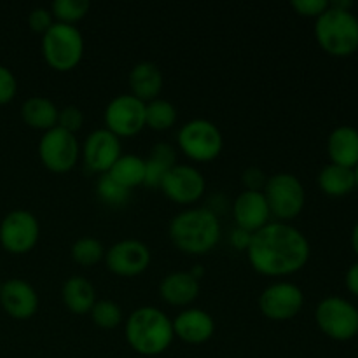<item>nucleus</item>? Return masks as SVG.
I'll list each match as a JSON object with an SVG mask.
<instances>
[{"mask_svg": "<svg viewBox=\"0 0 358 358\" xmlns=\"http://www.w3.org/2000/svg\"><path fill=\"white\" fill-rule=\"evenodd\" d=\"M41 238V224L28 210H13L0 222V245L14 255L34 250Z\"/></svg>", "mask_w": 358, "mask_h": 358, "instance_id": "10", "label": "nucleus"}, {"mask_svg": "<svg viewBox=\"0 0 358 358\" xmlns=\"http://www.w3.org/2000/svg\"><path fill=\"white\" fill-rule=\"evenodd\" d=\"M112 178L128 191L143 185L145 180V159L135 154H122L108 171Z\"/></svg>", "mask_w": 358, "mask_h": 358, "instance_id": "26", "label": "nucleus"}, {"mask_svg": "<svg viewBox=\"0 0 358 358\" xmlns=\"http://www.w3.org/2000/svg\"><path fill=\"white\" fill-rule=\"evenodd\" d=\"M105 247L100 240L93 236L79 238L72 245V259L83 268H91L105 259Z\"/></svg>", "mask_w": 358, "mask_h": 358, "instance_id": "28", "label": "nucleus"}, {"mask_svg": "<svg viewBox=\"0 0 358 358\" xmlns=\"http://www.w3.org/2000/svg\"><path fill=\"white\" fill-rule=\"evenodd\" d=\"M105 129L117 138L135 136L145 128V103L133 94H119L105 108Z\"/></svg>", "mask_w": 358, "mask_h": 358, "instance_id": "11", "label": "nucleus"}, {"mask_svg": "<svg viewBox=\"0 0 358 358\" xmlns=\"http://www.w3.org/2000/svg\"><path fill=\"white\" fill-rule=\"evenodd\" d=\"M59 108L44 96H31L21 105V117L31 129L49 131L58 124Z\"/></svg>", "mask_w": 358, "mask_h": 358, "instance_id": "24", "label": "nucleus"}, {"mask_svg": "<svg viewBox=\"0 0 358 358\" xmlns=\"http://www.w3.org/2000/svg\"><path fill=\"white\" fill-rule=\"evenodd\" d=\"M80 149L77 136L62 128H52L38 140V157L51 173H69L79 161Z\"/></svg>", "mask_w": 358, "mask_h": 358, "instance_id": "9", "label": "nucleus"}, {"mask_svg": "<svg viewBox=\"0 0 358 358\" xmlns=\"http://www.w3.org/2000/svg\"><path fill=\"white\" fill-rule=\"evenodd\" d=\"M331 7H336V9L341 10H352L353 2L352 0H334V2H331Z\"/></svg>", "mask_w": 358, "mask_h": 358, "instance_id": "39", "label": "nucleus"}, {"mask_svg": "<svg viewBox=\"0 0 358 358\" xmlns=\"http://www.w3.org/2000/svg\"><path fill=\"white\" fill-rule=\"evenodd\" d=\"M189 273H191V275L194 276V278L198 280V282H199V280H201V276L205 275V269H203L201 266H196V268H192L191 271H189Z\"/></svg>", "mask_w": 358, "mask_h": 358, "instance_id": "41", "label": "nucleus"}, {"mask_svg": "<svg viewBox=\"0 0 358 358\" xmlns=\"http://www.w3.org/2000/svg\"><path fill=\"white\" fill-rule=\"evenodd\" d=\"M126 341L133 352L143 357H157L173 343V324L159 308L142 306L133 311L124 325Z\"/></svg>", "mask_w": 358, "mask_h": 358, "instance_id": "3", "label": "nucleus"}, {"mask_svg": "<svg viewBox=\"0 0 358 358\" xmlns=\"http://www.w3.org/2000/svg\"><path fill=\"white\" fill-rule=\"evenodd\" d=\"M150 259L152 255L145 243L128 238V240H121L112 245L105 252L103 261L108 271L114 275L133 278V276H138L147 271V268L150 266Z\"/></svg>", "mask_w": 358, "mask_h": 358, "instance_id": "13", "label": "nucleus"}, {"mask_svg": "<svg viewBox=\"0 0 358 358\" xmlns=\"http://www.w3.org/2000/svg\"><path fill=\"white\" fill-rule=\"evenodd\" d=\"M0 304L10 318L28 320L38 311V296L28 282L21 278H10L2 283Z\"/></svg>", "mask_w": 358, "mask_h": 358, "instance_id": "16", "label": "nucleus"}, {"mask_svg": "<svg viewBox=\"0 0 358 358\" xmlns=\"http://www.w3.org/2000/svg\"><path fill=\"white\" fill-rule=\"evenodd\" d=\"M17 80L7 66L0 65V105L10 103L16 96Z\"/></svg>", "mask_w": 358, "mask_h": 358, "instance_id": "35", "label": "nucleus"}, {"mask_svg": "<svg viewBox=\"0 0 358 358\" xmlns=\"http://www.w3.org/2000/svg\"><path fill=\"white\" fill-rule=\"evenodd\" d=\"M327 154L331 163L345 168L358 164V129L353 126H338L327 138Z\"/></svg>", "mask_w": 358, "mask_h": 358, "instance_id": "21", "label": "nucleus"}, {"mask_svg": "<svg viewBox=\"0 0 358 358\" xmlns=\"http://www.w3.org/2000/svg\"><path fill=\"white\" fill-rule=\"evenodd\" d=\"M96 194L107 206L121 208V206H124L126 203H128L131 191H128V189H124L122 185H119L110 175L105 173L100 175V178H98Z\"/></svg>", "mask_w": 358, "mask_h": 358, "instance_id": "30", "label": "nucleus"}, {"mask_svg": "<svg viewBox=\"0 0 358 358\" xmlns=\"http://www.w3.org/2000/svg\"><path fill=\"white\" fill-rule=\"evenodd\" d=\"M250 266L264 276H289L308 264L311 247L297 227L285 222H269L252 234L247 250Z\"/></svg>", "mask_w": 358, "mask_h": 358, "instance_id": "1", "label": "nucleus"}, {"mask_svg": "<svg viewBox=\"0 0 358 358\" xmlns=\"http://www.w3.org/2000/svg\"><path fill=\"white\" fill-rule=\"evenodd\" d=\"M318 185L327 196L343 198L357 187L355 173H353L352 168L329 163L318 173Z\"/></svg>", "mask_w": 358, "mask_h": 358, "instance_id": "25", "label": "nucleus"}, {"mask_svg": "<svg viewBox=\"0 0 358 358\" xmlns=\"http://www.w3.org/2000/svg\"><path fill=\"white\" fill-rule=\"evenodd\" d=\"M304 306V294L290 282L269 285L259 297V310L273 322H287L301 313Z\"/></svg>", "mask_w": 358, "mask_h": 358, "instance_id": "12", "label": "nucleus"}, {"mask_svg": "<svg viewBox=\"0 0 358 358\" xmlns=\"http://www.w3.org/2000/svg\"><path fill=\"white\" fill-rule=\"evenodd\" d=\"M91 318H93L94 325L100 329H115L121 325L122 322V310L117 303L110 299L96 301L93 310L90 311Z\"/></svg>", "mask_w": 358, "mask_h": 358, "instance_id": "31", "label": "nucleus"}, {"mask_svg": "<svg viewBox=\"0 0 358 358\" xmlns=\"http://www.w3.org/2000/svg\"><path fill=\"white\" fill-rule=\"evenodd\" d=\"M161 191L177 205H192L206 191V180L198 168L191 164H175L161 182Z\"/></svg>", "mask_w": 358, "mask_h": 358, "instance_id": "14", "label": "nucleus"}, {"mask_svg": "<svg viewBox=\"0 0 358 358\" xmlns=\"http://www.w3.org/2000/svg\"><path fill=\"white\" fill-rule=\"evenodd\" d=\"M62 301L70 313L87 315L96 303V290L84 276H70L62 287Z\"/></svg>", "mask_w": 358, "mask_h": 358, "instance_id": "22", "label": "nucleus"}, {"mask_svg": "<svg viewBox=\"0 0 358 358\" xmlns=\"http://www.w3.org/2000/svg\"><path fill=\"white\" fill-rule=\"evenodd\" d=\"M164 86V77L159 66L152 62H140L129 72V90L143 103L159 98Z\"/></svg>", "mask_w": 358, "mask_h": 358, "instance_id": "20", "label": "nucleus"}, {"mask_svg": "<svg viewBox=\"0 0 358 358\" xmlns=\"http://www.w3.org/2000/svg\"><path fill=\"white\" fill-rule=\"evenodd\" d=\"M318 329L334 341H350L358 334V310L343 297H325L315 310Z\"/></svg>", "mask_w": 358, "mask_h": 358, "instance_id": "8", "label": "nucleus"}, {"mask_svg": "<svg viewBox=\"0 0 358 358\" xmlns=\"http://www.w3.org/2000/svg\"><path fill=\"white\" fill-rule=\"evenodd\" d=\"M250 241H252V233H248V231L245 229H240V227L233 229V233H231L229 236L231 247H234L240 252H247L248 247H250Z\"/></svg>", "mask_w": 358, "mask_h": 358, "instance_id": "37", "label": "nucleus"}, {"mask_svg": "<svg viewBox=\"0 0 358 358\" xmlns=\"http://www.w3.org/2000/svg\"><path fill=\"white\" fill-rule=\"evenodd\" d=\"M42 56L56 72H70L84 56V37L73 24L56 23L42 35Z\"/></svg>", "mask_w": 358, "mask_h": 358, "instance_id": "5", "label": "nucleus"}, {"mask_svg": "<svg viewBox=\"0 0 358 358\" xmlns=\"http://www.w3.org/2000/svg\"><path fill=\"white\" fill-rule=\"evenodd\" d=\"M352 247H353V252H355L358 257V222L355 224V227H353L352 231Z\"/></svg>", "mask_w": 358, "mask_h": 358, "instance_id": "40", "label": "nucleus"}, {"mask_svg": "<svg viewBox=\"0 0 358 358\" xmlns=\"http://www.w3.org/2000/svg\"><path fill=\"white\" fill-rule=\"evenodd\" d=\"M84 124V114L79 107L76 105H66L58 112V128L65 129V131L76 135Z\"/></svg>", "mask_w": 358, "mask_h": 358, "instance_id": "32", "label": "nucleus"}, {"mask_svg": "<svg viewBox=\"0 0 358 358\" xmlns=\"http://www.w3.org/2000/svg\"><path fill=\"white\" fill-rule=\"evenodd\" d=\"M173 334L187 345H203L215 334V322L212 315L199 308H187L171 320Z\"/></svg>", "mask_w": 358, "mask_h": 358, "instance_id": "18", "label": "nucleus"}, {"mask_svg": "<svg viewBox=\"0 0 358 358\" xmlns=\"http://www.w3.org/2000/svg\"><path fill=\"white\" fill-rule=\"evenodd\" d=\"M159 296L170 306L187 308L199 297V282L189 271H175L159 283Z\"/></svg>", "mask_w": 358, "mask_h": 358, "instance_id": "19", "label": "nucleus"}, {"mask_svg": "<svg viewBox=\"0 0 358 358\" xmlns=\"http://www.w3.org/2000/svg\"><path fill=\"white\" fill-rule=\"evenodd\" d=\"M346 289L353 294V296L358 297V262L350 266V269L346 271Z\"/></svg>", "mask_w": 358, "mask_h": 358, "instance_id": "38", "label": "nucleus"}, {"mask_svg": "<svg viewBox=\"0 0 358 358\" xmlns=\"http://www.w3.org/2000/svg\"><path fill=\"white\" fill-rule=\"evenodd\" d=\"M122 156L121 138L110 133L108 129H94L90 133L83 147V157L90 171L98 175H105L110 171L115 161Z\"/></svg>", "mask_w": 358, "mask_h": 358, "instance_id": "15", "label": "nucleus"}, {"mask_svg": "<svg viewBox=\"0 0 358 358\" xmlns=\"http://www.w3.org/2000/svg\"><path fill=\"white\" fill-rule=\"evenodd\" d=\"M233 217L236 227L248 231V233H257L262 227L268 226L271 219L268 201L264 198V192L257 191H243L234 201Z\"/></svg>", "mask_w": 358, "mask_h": 358, "instance_id": "17", "label": "nucleus"}, {"mask_svg": "<svg viewBox=\"0 0 358 358\" xmlns=\"http://www.w3.org/2000/svg\"><path fill=\"white\" fill-rule=\"evenodd\" d=\"M241 182L245 185V191L262 192L266 187V182H268V177H266V173L261 168L250 166L241 173Z\"/></svg>", "mask_w": 358, "mask_h": 358, "instance_id": "36", "label": "nucleus"}, {"mask_svg": "<svg viewBox=\"0 0 358 358\" xmlns=\"http://www.w3.org/2000/svg\"><path fill=\"white\" fill-rule=\"evenodd\" d=\"M175 122H177V108L171 101L156 98L145 103V128L154 131H168L173 128Z\"/></svg>", "mask_w": 358, "mask_h": 358, "instance_id": "27", "label": "nucleus"}, {"mask_svg": "<svg viewBox=\"0 0 358 358\" xmlns=\"http://www.w3.org/2000/svg\"><path fill=\"white\" fill-rule=\"evenodd\" d=\"M177 163V150L173 145L166 142H159L150 149L149 157L145 159V180L143 185L145 187L159 189L161 182L166 177L168 171L175 166Z\"/></svg>", "mask_w": 358, "mask_h": 358, "instance_id": "23", "label": "nucleus"}, {"mask_svg": "<svg viewBox=\"0 0 358 358\" xmlns=\"http://www.w3.org/2000/svg\"><path fill=\"white\" fill-rule=\"evenodd\" d=\"M2 283H3V282H2V280H0V289H2Z\"/></svg>", "mask_w": 358, "mask_h": 358, "instance_id": "43", "label": "nucleus"}, {"mask_svg": "<svg viewBox=\"0 0 358 358\" xmlns=\"http://www.w3.org/2000/svg\"><path fill=\"white\" fill-rule=\"evenodd\" d=\"M292 9L296 10L299 16L304 17H320L325 10L329 9V2L327 0H294Z\"/></svg>", "mask_w": 358, "mask_h": 358, "instance_id": "34", "label": "nucleus"}, {"mask_svg": "<svg viewBox=\"0 0 358 358\" xmlns=\"http://www.w3.org/2000/svg\"><path fill=\"white\" fill-rule=\"evenodd\" d=\"M264 198L268 201L271 217L278 219V222L292 220L304 210L306 203V191L304 185L296 175L276 173L268 178L264 187Z\"/></svg>", "mask_w": 358, "mask_h": 358, "instance_id": "7", "label": "nucleus"}, {"mask_svg": "<svg viewBox=\"0 0 358 358\" xmlns=\"http://www.w3.org/2000/svg\"><path fill=\"white\" fill-rule=\"evenodd\" d=\"M315 37L318 45L332 56L353 55L358 49V17L352 10H341L331 7L317 17L315 23Z\"/></svg>", "mask_w": 358, "mask_h": 358, "instance_id": "4", "label": "nucleus"}, {"mask_svg": "<svg viewBox=\"0 0 358 358\" xmlns=\"http://www.w3.org/2000/svg\"><path fill=\"white\" fill-rule=\"evenodd\" d=\"M353 173H355V184H357V187H358V164L355 168H353Z\"/></svg>", "mask_w": 358, "mask_h": 358, "instance_id": "42", "label": "nucleus"}, {"mask_svg": "<svg viewBox=\"0 0 358 358\" xmlns=\"http://www.w3.org/2000/svg\"><path fill=\"white\" fill-rule=\"evenodd\" d=\"M178 147L194 163H210L222 154L224 136L219 126L206 119H192L178 129Z\"/></svg>", "mask_w": 358, "mask_h": 358, "instance_id": "6", "label": "nucleus"}, {"mask_svg": "<svg viewBox=\"0 0 358 358\" xmlns=\"http://www.w3.org/2000/svg\"><path fill=\"white\" fill-rule=\"evenodd\" d=\"M170 240L187 255H205L220 241L219 217L210 208L184 210L170 222Z\"/></svg>", "mask_w": 358, "mask_h": 358, "instance_id": "2", "label": "nucleus"}, {"mask_svg": "<svg viewBox=\"0 0 358 358\" xmlns=\"http://www.w3.org/2000/svg\"><path fill=\"white\" fill-rule=\"evenodd\" d=\"M91 3L87 0H56L51 6V14L56 23L73 24L83 21L86 14L90 13Z\"/></svg>", "mask_w": 358, "mask_h": 358, "instance_id": "29", "label": "nucleus"}, {"mask_svg": "<svg viewBox=\"0 0 358 358\" xmlns=\"http://www.w3.org/2000/svg\"><path fill=\"white\" fill-rule=\"evenodd\" d=\"M52 24H55V17H52L51 10L45 9V7H35L28 14V27L34 34L44 35Z\"/></svg>", "mask_w": 358, "mask_h": 358, "instance_id": "33", "label": "nucleus"}]
</instances>
